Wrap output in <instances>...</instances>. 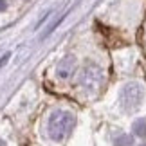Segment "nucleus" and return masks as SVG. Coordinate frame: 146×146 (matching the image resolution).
Masks as SVG:
<instances>
[{"label": "nucleus", "instance_id": "obj_1", "mask_svg": "<svg viewBox=\"0 0 146 146\" xmlns=\"http://www.w3.org/2000/svg\"><path fill=\"white\" fill-rule=\"evenodd\" d=\"M76 125V117L72 112L69 110H56L50 114L49 117V125H47V132L50 139L54 141H61L70 133V130Z\"/></svg>", "mask_w": 146, "mask_h": 146}, {"label": "nucleus", "instance_id": "obj_2", "mask_svg": "<svg viewBox=\"0 0 146 146\" xmlns=\"http://www.w3.org/2000/svg\"><path fill=\"white\" fill-rule=\"evenodd\" d=\"M103 83V69L96 63H87L80 74V87L87 92H96Z\"/></svg>", "mask_w": 146, "mask_h": 146}, {"label": "nucleus", "instance_id": "obj_3", "mask_svg": "<svg viewBox=\"0 0 146 146\" xmlns=\"http://www.w3.org/2000/svg\"><path fill=\"white\" fill-rule=\"evenodd\" d=\"M143 96H144V88L139 83H128L121 90V105L128 112H133L139 106V103H141Z\"/></svg>", "mask_w": 146, "mask_h": 146}, {"label": "nucleus", "instance_id": "obj_4", "mask_svg": "<svg viewBox=\"0 0 146 146\" xmlns=\"http://www.w3.org/2000/svg\"><path fill=\"white\" fill-rule=\"evenodd\" d=\"M74 70H76V58L72 54H69L58 63V67H56V76L60 80H69L74 74Z\"/></svg>", "mask_w": 146, "mask_h": 146}, {"label": "nucleus", "instance_id": "obj_5", "mask_svg": "<svg viewBox=\"0 0 146 146\" xmlns=\"http://www.w3.org/2000/svg\"><path fill=\"white\" fill-rule=\"evenodd\" d=\"M7 7V0H0V11H4Z\"/></svg>", "mask_w": 146, "mask_h": 146}, {"label": "nucleus", "instance_id": "obj_6", "mask_svg": "<svg viewBox=\"0 0 146 146\" xmlns=\"http://www.w3.org/2000/svg\"><path fill=\"white\" fill-rule=\"evenodd\" d=\"M7 60H9V54H5L4 58H0V67H2V65H4V63H5V61H7Z\"/></svg>", "mask_w": 146, "mask_h": 146}]
</instances>
